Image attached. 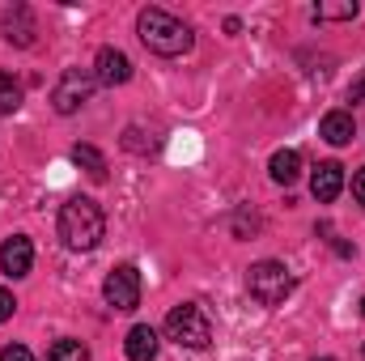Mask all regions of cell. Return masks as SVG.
Returning <instances> with one entry per match:
<instances>
[{
	"label": "cell",
	"mask_w": 365,
	"mask_h": 361,
	"mask_svg": "<svg viewBox=\"0 0 365 361\" xmlns=\"http://www.w3.org/2000/svg\"><path fill=\"white\" fill-rule=\"evenodd\" d=\"M0 361H34V353H30L26 345H4V349H0Z\"/></svg>",
	"instance_id": "18"
},
{
	"label": "cell",
	"mask_w": 365,
	"mask_h": 361,
	"mask_svg": "<svg viewBox=\"0 0 365 361\" xmlns=\"http://www.w3.org/2000/svg\"><path fill=\"white\" fill-rule=\"evenodd\" d=\"M34 34H38V26H34V13H30L26 4L4 9V39H9V43L30 47V43H34Z\"/></svg>",
	"instance_id": "9"
},
{
	"label": "cell",
	"mask_w": 365,
	"mask_h": 361,
	"mask_svg": "<svg viewBox=\"0 0 365 361\" xmlns=\"http://www.w3.org/2000/svg\"><path fill=\"white\" fill-rule=\"evenodd\" d=\"M106 234V217L98 208V200L90 195H73L64 208H60V238L68 251H93Z\"/></svg>",
	"instance_id": "2"
},
{
	"label": "cell",
	"mask_w": 365,
	"mask_h": 361,
	"mask_svg": "<svg viewBox=\"0 0 365 361\" xmlns=\"http://www.w3.org/2000/svg\"><path fill=\"white\" fill-rule=\"evenodd\" d=\"M247 289H251V298L259 306H280L293 293V272L284 268L280 260H259L247 272Z\"/></svg>",
	"instance_id": "4"
},
{
	"label": "cell",
	"mask_w": 365,
	"mask_h": 361,
	"mask_svg": "<svg viewBox=\"0 0 365 361\" xmlns=\"http://www.w3.org/2000/svg\"><path fill=\"white\" fill-rule=\"evenodd\" d=\"M93 73H86V68H68L60 81H56V90H51V106L60 111V115H73V111H81L86 102H90L93 93Z\"/></svg>",
	"instance_id": "6"
},
{
	"label": "cell",
	"mask_w": 365,
	"mask_h": 361,
	"mask_svg": "<svg viewBox=\"0 0 365 361\" xmlns=\"http://www.w3.org/2000/svg\"><path fill=\"white\" fill-rule=\"evenodd\" d=\"M361 13L357 0H331V4H319L314 9V21H353Z\"/></svg>",
	"instance_id": "15"
},
{
	"label": "cell",
	"mask_w": 365,
	"mask_h": 361,
	"mask_svg": "<svg viewBox=\"0 0 365 361\" xmlns=\"http://www.w3.org/2000/svg\"><path fill=\"white\" fill-rule=\"evenodd\" d=\"M268 175H272L276 183H297V175H302V153L297 149H276L272 162H268Z\"/></svg>",
	"instance_id": "13"
},
{
	"label": "cell",
	"mask_w": 365,
	"mask_h": 361,
	"mask_svg": "<svg viewBox=\"0 0 365 361\" xmlns=\"http://www.w3.org/2000/svg\"><path fill=\"white\" fill-rule=\"evenodd\" d=\"M34 264V247H30V238L26 234H13V238H4V247H0V272L4 276H26Z\"/></svg>",
	"instance_id": "8"
},
{
	"label": "cell",
	"mask_w": 365,
	"mask_h": 361,
	"mask_svg": "<svg viewBox=\"0 0 365 361\" xmlns=\"http://www.w3.org/2000/svg\"><path fill=\"white\" fill-rule=\"evenodd\" d=\"M319 136H323L327 145H349V141L357 136V123H353L349 111H327L323 123H319Z\"/></svg>",
	"instance_id": "11"
},
{
	"label": "cell",
	"mask_w": 365,
	"mask_h": 361,
	"mask_svg": "<svg viewBox=\"0 0 365 361\" xmlns=\"http://www.w3.org/2000/svg\"><path fill=\"white\" fill-rule=\"evenodd\" d=\"M361 315H365V298H361Z\"/></svg>",
	"instance_id": "22"
},
{
	"label": "cell",
	"mask_w": 365,
	"mask_h": 361,
	"mask_svg": "<svg viewBox=\"0 0 365 361\" xmlns=\"http://www.w3.org/2000/svg\"><path fill=\"white\" fill-rule=\"evenodd\" d=\"M102 298H106L110 310H136L140 306V272H136V264H119V268L106 272Z\"/></svg>",
	"instance_id": "5"
},
{
	"label": "cell",
	"mask_w": 365,
	"mask_h": 361,
	"mask_svg": "<svg viewBox=\"0 0 365 361\" xmlns=\"http://www.w3.org/2000/svg\"><path fill=\"white\" fill-rule=\"evenodd\" d=\"M73 162L90 175V179H106V158L93 145H73Z\"/></svg>",
	"instance_id": "14"
},
{
	"label": "cell",
	"mask_w": 365,
	"mask_h": 361,
	"mask_svg": "<svg viewBox=\"0 0 365 361\" xmlns=\"http://www.w3.org/2000/svg\"><path fill=\"white\" fill-rule=\"evenodd\" d=\"M349 102H365V73L353 81V86H349Z\"/></svg>",
	"instance_id": "21"
},
{
	"label": "cell",
	"mask_w": 365,
	"mask_h": 361,
	"mask_svg": "<svg viewBox=\"0 0 365 361\" xmlns=\"http://www.w3.org/2000/svg\"><path fill=\"white\" fill-rule=\"evenodd\" d=\"M136 34H140V43H145L153 56H182V51H191V43H195L191 26L179 21L175 13H166V9H140Z\"/></svg>",
	"instance_id": "1"
},
{
	"label": "cell",
	"mask_w": 365,
	"mask_h": 361,
	"mask_svg": "<svg viewBox=\"0 0 365 361\" xmlns=\"http://www.w3.org/2000/svg\"><path fill=\"white\" fill-rule=\"evenodd\" d=\"M123 353H128V361H153L158 357V332L149 323H136L123 340Z\"/></svg>",
	"instance_id": "12"
},
{
	"label": "cell",
	"mask_w": 365,
	"mask_h": 361,
	"mask_svg": "<svg viewBox=\"0 0 365 361\" xmlns=\"http://www.w3.org/2000/svg\"><path fill=\"white\" fill-rule=\"evenodd\" d=\"M93 81L98 86H128L132 81V60L119 51V47H102L98 56H93Z\"/></svg>",
	"instance_id": "7"
},
{
	"label": "cell",
	"mask_w": 365,
	"mask_h": 361,
	"mask_svg": "<svg viewBox=\"0 0 365 361\" xmlns=\"http://www.w3.org/2000/svg\"><path fill=\"white\" fill-rule=\"evenodd\" d=\"M166 336L179 345V349H208L212 345V323H208V315L200 310V306H191V302H182L175 306L170 315H166Z\"/></svg>",
	"instance_id": "3"
},
{
	"label": "cell",
	"mask_w": 365,
	"mask_h": 361,
	"mask_svg": "<svg viewBox=\"0 0 365 361\" xmlns=\"http://www.w3.org/2000/svg\"><path fill=\"white\" fill-rule=\"evenodd\" d=\"M47 361H90V349L81 340H56L47 349Z\"/></svg>",
	"instance_id": "17"
},
{
	"label": "cell",
	"mask_w": 365,
	"mask_h": 361,
	"mask_svg": "<svg viewBox=\"0 0 365 361\" xmlns=\"http://www.w3.org/2000/svg\"><path fill=\"white\" fill-rule=\"evenodd\" d=\"M319 361H331V357H319Z\"/></svg>",
	"instance_id": "23"
},
{
	"label": "cell",
	"mask_w": 365,
	"mask_h": 361,
	"mask_svg": "<svg viewBox=\"0 0 365 361\" xmlns=\"http://www.w3.org/2000/svg\"><path fill=\"white\" fill-rule=\"evenodd\" d=\"M353 195H357V204L365 208V166L357 171V175H353Z\"/></svg>",
	"instance_id": "20"
},
{
	"label": "cell",
	"mask_w": 365,
	"mask_h": 361,
	"mask_svg": "<svg viewBox=\"0 0 365 361\" xmlns=\"http://www.w3.org/2000/svg\"><path fill=\"white\" fill-rule=\"evenodd\" d=\"M340 191H344V166H340V162H323V166L314 171V179H310V195H314L319 204H331Z\"/></svg>",
	"instance_id": "10"
},
{
	"label": "cell",
	"mask_w": 365,
	"mask_h": 361,
	"mask_svg": "<svg viewBox=\"0 0 365 361\" xmlns=\"http://www.w3.org/2000/svg\"><path fill=\"white\" fill-rule=\"evenodd\" d=\"M21 106V81L13 73H0V115H13Z\"/></svg>",
	"instance_id": "16"
},
{
	"label": "cell",
	"mask_w": 365,
	"mask_h": 361,
	"mask_svg": "<svg viewBox=\"0 0 365 361\" xmlns=\"http://www.w3.org/2000/svg\"><path fill=\"white\" fill-rule=\"evenodd\" d=\"M13 310H17V298H13L9 289H0V323H4V319H9Z\"/></svg>",
	"instance_id": "19"
}]
</instances>
